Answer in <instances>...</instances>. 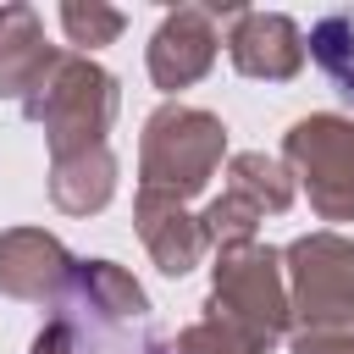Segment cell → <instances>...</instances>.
Returning <instances> with one entry per match:
<instances>
[{
    "label": "cell",
    "instance_id": "cell-2",
    "mask_svg": "<svg viewBox=\"0 0 354 354\" xmlns=\"http://www.w3.org/2000/svg\"><path fill=\"white\" fill-rule=\"evenodd\" d=\"M310 55H315V66L326 72L332 94H337L343 105H354V11L321 17L315 33H310Z\"/></svg>",
    "mask_w": 354,
    "mask_h": 354
},
{
    "label": "cell",
    "instance_id": "cell-1",
    "mask_svg": "<svg viewBox=\"0 0 354 354\" xmlns=\"http://www.w3.org/2000/svg\"><path fill=\"white\" fill-rule=\"evenodd\" d=\"M33 354H177L155 321L133 304H105L100 288L88 282V271H77L66 282V293L55 299L50 326L39 332Z\"/></svg>",
    "mask_w": 354,
    "mask_h": 354
}]
</instances>
